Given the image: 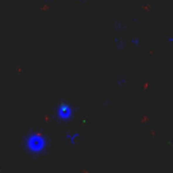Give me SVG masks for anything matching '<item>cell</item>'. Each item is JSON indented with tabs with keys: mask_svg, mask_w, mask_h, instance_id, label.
Returning <instances> with one entry per match:
<instances>
[]
</instances>
